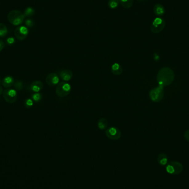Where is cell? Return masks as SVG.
Here are the masks:
<instances>
[{
    "label": "cell",
    "instance_id": "6da1fadb",
    "mask_svg": "<svg viewBox=\"0 0 189 189\" xmlns=\"http://www.w3.org/2000/svg\"><path fill=\"white\" fill-rule=\"evenodd\" d=\"M175 74L173 70L169 67H164L160 69L157 75V81L159 86L164 87L173 82Z\"/></svg>",
    "mask_w": 189,
    "mask_h": 189
},
{
    "label": "cell",
    "instance_id": "7a4b0ae2",
    "mask_svg": "<svg viewBox=\"0 0 189 189\" xmlns=\"http://www.w3.org/2000/svg\"><path fill=\"white\" fill-rule=\"evenodd\" d=\"M24 14L18 10H12L8 14L7 19L10 23L14 26H19L22 24L24 21Z\"/></svg>",
    "mask_w": 189,
    "mask_h": 189
},
{
    "label": "cell",
    "instance_id": "3957f363",
    "mask_svg": "<svg viewBox=\"0 0 189 189\" xmlns=\"http://www.w3.org/2000/svg\"><path fill=\"white\" fill-rule=\"evenodd\" d=\"M184 167L181 163L172 161L167 164L166 167V170L167 173L171 175H179L182 173Z\"/></svg>",
    "mask_w": 189,
    "mask_h": 189
},
{
    "label": "cell",
    "instance_id": "277c9868",
    "mask_svg": "<svg viewBox=\"0 0 189 189\" xmlns=\"http://www.w3.org/2000/svg\"><path fill=\"white\" fill-rule=\"evenodd\" d=\"M71 87L67 82L62 81L57 85L56 94L60 97L67 96L70 93Z\"/></svg>",
    "mask_w": 189,
    "mask_h": 189
},
{
    "label": "cell",
    "instance_id": "5b68a950",
    "mask_svg": "<svg viewBox=\"0 0 189 189\" xmlns=\"http://www.w3.org/2000/svg\"><path fill=\"white\" fill-rule=\"evenodd\" d=\"M165 21L164 18L161 17H157L154 19L151 26V30L154 34L159 33L164 29Z\"/></svg>",
    "mask_w": 189,
    "mask_h": 189
},
{
    "label": "cell",
    "instance_id": "8992f818",
    "mask_svg": "<svg viewBox=\"0 0 189 189\" xmlns=\"http://www.w3.org/2000/svg\"><path fill=\"white\" fill-rule=\"evenodd\" d=\"M164 87L158 86L151 89L149 92V97L151 101L155 103H158L162 100L164 97Z\"/></svg>",
    "mask_w": 189,
    "mask_h": 189
},
{
    "label": "cell",
    "instance_id": "52a82bcc",
    "mask_svg": "<svg viewBox=\"0 0 189 189\" xmlns=\"http://www.w3.org/2000/svg\"><path fill=\"white\" fill-rule=\"evenodd\" d=\"M105 133L107 138L113 141L119 140L121 137V132L117 127H109L106 130Z\"/></svg>",
    "mask_w": 189,
    "mask_h": 189
},
{
    "label": "cell",
    "instance_id": "ba28073f",
    "mask_svg": "<svg viewBox=\"0 0 189 189\" xmlns=\"http://www.w3.org/2000/svg\"><path fill=\"white\" fill-rule=\"evenodd\" d=\"M3 97L7 103H13L17 99V92L14 90H5L3 92Z\"/></svg>",
    "mask_w": 189,
    "mask_h": 189
},
{
    "label": "cell",
    "instance_id": "9c48e42d",
    "mask_svg": "<svg viewBox=\"0 0 189 189\" xmlns=\"http://www.w3.org/2000/svg\"><path fill=\"white\" fill-rule=\"evenodd\" d=\"M14 34L17 39L23 41L28 34V30L24 26H19L16 28Z\"/></svg>",
    "mask_w": 189,
    "mask_h": 189
},
{
    "label": "cell",
    "instance_id": "30bf717a",
    "mask_svg": "<svg viewBox=\"0 0 189 189\" xmlns=\"http://www.w3.org/2000/svg\"><path fill=\"white\" fill-rule=\"evenodd\" d=\"M46 84L49 86H54L59 83V77L56 73H50L46 76Z\"/></svg>",
    "mask_w": 189,
    "mask_h": 189
},
{
    "label": "cell",
    "instance_id": "8fae6325",
    "mask_svg": "<svg viewBox=\"0 0 189 189\" xmlns=\"http://www.w3.org/2000/svg\"><path fill=\"white\" fill-rule=\"evenodd\" d=\"M59 77L62 80V81L67 82L70 81L73 78V73L72 71L69 69H65L60 71L58 73Z\"/></svg>",
    "mask_w": 189,
    "mask_h": 189
},
{
    "label": "cell",
    "instance_id": "7c38bea8",
    "mask_svg": "<svg viewBox=\"0 0 189 189\" xmlns=\"http://www.w3.org/2000/svg\"><path fill=\"white\" fill-rule=\"evenodd\" d=\"M43 88V84L41 81L37 80L33 82L30 85V89L34 92H39Z\"/></svg>",
    "mask_w": 189,
    "mask_h": 189
},
{
    "label": "cell",
    "instance_id": "4fadbf2b",
    "mask_svg": "<svg viewBox=\"0 0 189 189\" xmlns=\"http://www.w3.org/2000/svg\"><path fill=\"white\" fill-rule=\"evenodd\" d=\"M154 13L157 16L162 17L165 14V8L162 4L157 3L155 5L153 8Z\"/></svg>",
    "mask_w": 189,
    "mask_h": 189
},
{
    "label": "cell",
    "instance_id": "5bb4252c",
    "mask_svg": "<svg viewBox=\"0 0 189 189\" xmlns=\"http://www.w3.org/2000/svg\"><path fill=\"white\" fill-rule=\"evenodd\" d=\"M14 83V78L11 76H6L2 80V85L3 86L6 88H9L12 86Z\"/></svg>",
    "mask_w": 189,
    "mask_h": 189
},
{
    "label": "cell",
    "instance_id": "9a60e30c",
    "mask_svg": "<svg viewBox=\"0 0 189 189\" xmlns=\"http://www.w3.org/2000/svg\"><path fill=\"white\" fill-rule=\"evenodd\" d=\"M167 154L163 153H160L157 157V162L159 165L164 166L167 163Z\"/></svg>",
    "mask_w": 189,
    "mask_h": 189
},
{
    "label": "cell",
    "instance_id": "2e32d148",
    "mask_svg": "<svg viewBox=\"0 0 189 189\" xmlns=\"http://www.w3.org/2000/svg\"><path fill=\"white\" fill-rule=\"evenodd\" d=\"M111 71L114 75H119L123 71V68L119 63H115L111 66Z\"/></svg>",
    "mask_w": 189,
    "mask_h": 189
},
{
    "label": "cell",
    "instance_id": "e0dca14e",
    "mask_svg": "<svg viewBox=\"0 0 189 189\" xmlns=\"http://www.w3.org/2000/svg\"><path fill=\"white\" fill-rule=\"evenodd\" d=\"M108 125L107 120L103 117L99 119L97 122V127L101 130H106L108 127Z\"/></svg>",
    "mask_w": 189,
    "mask_h": 189
},
{
    "label": "cell",
    "instance_id": "ac0fdd59",
    "mask_svg": "<svg viewBox=\"0 0 189 189\" xmlns=\"http://www.w3.org/2000/svg\"><path fill=\"white\" fill-rule=\"evenodd\" d=\"M119 3L124 8L129 9L132 7L133 0H119Z\"/></svg>",
    "mask_w": 189,
    "mask_h": 189
},
{
    "label": "cell",
    "instance_id": "d6986e66",
    "mask_svg": "<svg viewBox=\"0 0 189 189\" xmlns=\"http://www.w3.org/2000/svg\"><path fill=\"white\" fill-rule=\"evenodd\" d=\"M8 28L5 24L0 23V37H5L8 34Z\"/></svg>",
    "mask_w": 189,
    "mask_h": 189
},
{
    "label": "cell",
    "instance_id": "ffe728a7",
    "mask_svg": "<svg viewBox=\"0 0 189 189\" xmlns=\"http://www.w3.org/2000/svg\"><path fill=\"white\" fill-rule=\"evenodd\" d=\"M119 4V0H109L108 2V7L111 9H115Z\"/></svg>",
    "mask_w": 189,
    "mask_h": 189
},
{
    "label": "cell",
    "instance_id": "44dd1931",
    "mask_svg": "<svg viewBox=\"0 0 189 189\" xmlns=\"http://www.w3.org/2000/svg\"><path fill=\"white\" fill-rule=\"evenodd\" d=\"M32 99L34 101H35L36 103H38L42 100V95L40 93L37 92V93L34 94L32 95Z\"/></svg>",
    "mask_w": 189,
    "mask_h": 189
},
{
    "label": "cell",
    "instance_id": "7402d4cb",
    "mask_svg": "<svg viewBox=\"0 0 189 189\" xmlns=\"http://www.w3.org/2000/svg\"><path fill=\"white\" fill-rule=\"evenodd\" d=\"M34 12H35V11H34V10L33 8L28 7L24 11V16H32L33 14H34Z\"/></svg>",
    "mask_w": 189,
    "mask_h": 189
},
{
    "label": "cell",
    "instance_id": "603a6c76",
    "mask_svg": "<svg viewBox=\"0 0 189 189\" xmlns=\"http://www.w3.org/2000/svg\"><path fill=\"white\" fill-rule=\"evenodd\" d=\"M33 105V100L30 99H27L24 101V105L26 108H30Z\"/></svg>",
    "mask_w": 189,
    "mask_h": 189
},
{
    "label": "cell",
    "instance_id": "cb8c5ba5",
    "mask_svg": "<svg viewBox=\"0 0 189 189\" xmlns=\"http://www.w3.org/2000/svg\"><path fill=\"white\" fill-rule=\"evenodd\" d=\"M14 86L17 90H21L23 88V84L22 81H17L14 84Z\"/></svg>",
    "mask_w": 189,
    "mask_h": 189
},
{
    "label": "cell",
    "instance_id": "d4e9b609",
    "mask_svg": "<svg viewBox=\"0 0 189 189\" xmlns=\"http://www.w3.org/2000/svg\"><path fill=\"white\" fill-rule=\"evenodd\" d=\"M14 42H15V40L12 37H10L7 39V43L8 44V45H10V46L13 45L14 43Z\"/></svg>",
    "mask_w": 189,
    "mask_h": 189
},
{
    "label": "cell",
    "instance_id": "484cf974",
    "mask_svg": "<svg viewBox=\"0 0 189 189\" xmlns=\"http://www.w3.org/2000/svg\"><path fill=\"white\" fill-rule=\"evenodd\" d=\"M26 24L27 25L28 27H32L33 26V22L32 20H31V19H27V21H26Z\"/></svg>",
    "mask_w": 189,
    "mask_h": 189
},
{
    "label": "cell",
    "instance_id": "4316f807",
    "mask_svg": "<svg viewBox=\"0 0 189 189\" xmlns=\"http://www.w3.org/2000/svg\"><path fill=\"white\" fill-rule=\"evenodd\" d=\"M184 138L187 141L189 142V130H187L184 133Z\"/></svg>",
    "mask_w": 189,
    "mask_h": 189
},
{
    "label": "cell",
    "instance_id": "83f0119b",
    "mask_svg": "<svg viewBox=\"0 0 189 189\" xmlns=\"http://www.w3.org/2000/svg\"><path fill=\"white\" fill-rule=\"evenodd\" d=\"M5 46V44L4 42L2 40L0 39V52L2 51L3 49H4Z\"/></svg>",
    "mask_w": 189,
    "mask_h": 189
},
{
    "label": "cell",
    "instance_id": "f1b7e54d",
    "mask_svg": "<svg viewBox=\"0 0 189 189\" xmlns=\"http://www.w3.org/2000/svg\"><path fill=\"white\" fill-rule=\"evenodd\" d=\"M3 92V89L2 87L0 86V95L2 94Z\"/></svg>",
    "mask_w": 189,
    "mask_h": 189
},
{
    "label": "cell",
    "instance_id": "f546056e",
    "mask_svg": "<svg viewBox=\"0 0 189 189\" xmlns=\"http://www.w3.org/2000/svg\"><path fill=\"white\" fill-rule=\"evenodd\" d=\"M0 82H1V79H0Z\"/></svg>",
    "mask_w": 189,
    "mask_h": 189
}]
</instances>
